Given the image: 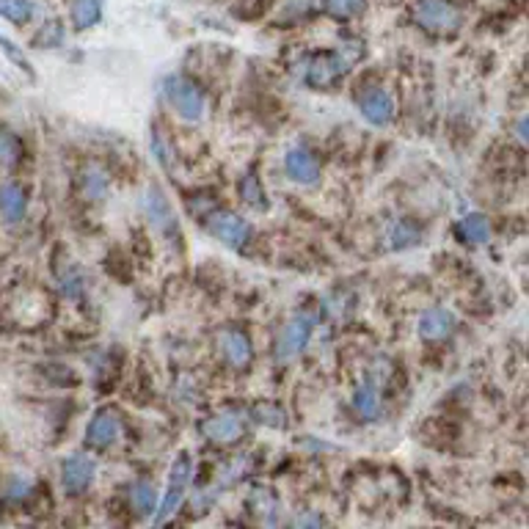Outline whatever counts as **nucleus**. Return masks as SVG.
Returning a JSON list of instances; mask_svg holds the SVG:
<instances>
[{
  "instance_id": "15",
  "label": "nucleus",
  "mask_w": 529,
  "mask_h": 529,
  "mask_svg": "<svg viewBox=\"0 0 529 529\" xmlns=\"http://www.w3.org/2000/svg\"><path fill=\"white\" fill-rule=\"evenodd\" d=\"M458 238L461 240H466V243H471V246H480V243H489V238H491V227H489V218L485 215H477V212H471V215H466L461 224H458Z\"/></svg>"
},
{
  "instance_id": "1",
  "label": "nucleus",
  "mask_w": 529,
  "mask_h": 529,
  "mask_svg": "<svg viewBox=\"0 0 529 529\" xmlns=\"http://www.w3.org/2000/svg\"><path fill=\"white\" fill-rule=\"evenodd\" d=\"M166 100L171 103V108L180 113L183 119L188 121H196L202 119L204 113V97L199 92V85L183 75H174L166 80Z\"/></svg>"
},
{
  "instance_id": "24",
  "label": "nucleus",
  "mask_w": 529,
  "mask_h": 529,
  "mask_svg": "<svg viewBox=\"0 0 529 529\" xmlns=\"http://www.w3.org/2000/svg\"><path fill=\"white\" fill-rule=\"evenodd\" d=\"M20 157V141L12 132L0 130V163H14Z\"/></svg>"
},
{
  "instance_id": "3",
  "label": "nucleus",
  "mask_w": 529,
  "mask_h": 529,
  "mask_svg": "<svg viewBox=\"0 0 529 529\" xmlns=\"http://www.w3.org/2000/svg\"><path fill=\"white\" fill-rule=\"evenodd\" d=\"M188 480H191V455L188 453H180V458H176L174 469H171V480H168V489H166V499L160 505V513L155 516V521H166L176 507H180L183 497H185V489H188Z\"/></svg>"
},
{
  "instance_id": "21",
  "label": "nucleus",
  "mask_w": 529,
  "mask_h": 529,
  "mask_svg": "<svg viewBox=\"0 0 529 529\" xmlns=\"http://www.w3.org/2000/svg\"><path fill=\"white\" fill-rule=\"evenodd\" d=\"M364 6V0H326V9L331 17L336 20H350V17H356Z\"/></svg>"
},
{
  "instance_id": "2",
  "label": "nucleus",
  "mask_w": 529,
  "mask_h": 529,
  "mask_svg": "<svg viewBox=\"0 0 529 529\" xmlns=\"http://www.w3.org/2000/svg\"><path fill=\"white\" fill-rule=\"evenodd\" d=\"M207 232L215 238V240H220V243H227V246H235V248H240V246H246L248 240H251V224L248 220H243L240 215H235V212H212L210 218H207Z\"/></svg>"
},
{
  "instance_id": "5",
  "label": "nucleus",
  "mask_w": 529,
  "mask_h": 529,
  "mask_svg": "<svg viewBox=\"0 0 529 529\" xmlns=\"http://www.w3.org/2000/svg\"><path fill=\"white\" fill-rule=\"evenodd\" d=\"M312 326H315L312 318H295V320H290L284 326V331L279 334V339H276V359L279 362L295 359L298 353L306 347L309 336H312Z\"/></svg>"
},
{
  "instance_id": "22",
  "label": "nucleus",
  "mask_w": 529,
  "mask_h": 529,
  "mask_svg": "<svg viewBox=\"0 0 529 529\" xmlns=\"http://www.w3.org/2000/svg\"><path fill=\"white\" fill-rule=\"evenodd\" d=\"M240 193H243V199L251 204V207H256V210H262L264 204V193H262V188H259V180L254 174H248V176H243V183H240Z\"/></svg>"
},
{
  "instance_id": "7",
  "label": "nucleus",
  "mask_w": 529,
  "mask_h": 529,
  "mask_svg": "<svg viewBox=\"0 0 529 529\" xmlns=\"http://www.w3.org/2000/svg\"><path fill=\"white\" fill-rule=\"evenodd\" d=\"M347 69V61L342 56H315L312 61H309V69H306V83L315 85V88H328L334 85Z\"/></svg>"
},
{
  "instance_id": "19",
  "label": "nucleus",
  "mask_w": 529,
  "mask_h": 529,
  "mask_svg": "<svg viewBox=\"0 0 529 529\" xmlns=\"http://www.w3.org/2000/svg\"><path fill=\"white\" fill-rule=\"evenodd\" d=\"M72 20L85 28V25H94L100 20V0H75L72 6Z\"/></svg>"
},
{
  "instance_id": "20",
  "label": "nucleus",
  "mask_w": 529,
  "mask_h": 529,
  "mask_svg": "<svg viewBox=\"0 0 529 529\" xmlns=\"http://www.w3.org/2000/svg\"><path fill=\"white\" fill-rule=\"evenodd\" d=\"M0 17L12 20L14 25H22L31 20V4L28 0H0Z\"/></svg>"
},
{
  "instance_id": "12",
  "label": "nucleus",
  "mask_w": 529,
  "mask_h": 529,
  "mask_svg": "<svg viewBox=\"0 0 529 529\" xmlns=\"http://www.w3.org/2000/svg\"><path fill=\"white\" fill-rule=\"evenodd\" d=\"M25 210H28V193L17 183L0 185V215H4V220L17 224V220H22Z\"/></svg>"
},
{
  "instance_id": "26",
  "label": "nucleus",
  "mask_w": 529,
  "mask_h": 529,
  "mask_svg": "<svg viewBox=\"0 0 529 529\" xmlns=\"http://www.w3.org/2000/svg\"><path fill=\"white\" fill-rule=\"evenodd\" d=\"M391 238L397 240V246H411V243H417L419 232L408 224V220H397V227H394Z\"/></svg>"
},
{
  "instance_id": "17",
  "label": "nucleus",
  "mask_w": 529,
  "mask_h": 529,
  "mask_svg": "<svg viewBox=\"0 0 529 529\" xmlns=\"http://www.w3.org/2000/svg\"><path fill=\"white\" fill-rule=\"evenodd\" d=\"M130 505H132V510H136L139 516L155 513V489H152V485L144 482V480L132 482V489H130Z\"/></svg>"
},
{
  "instance_id": "11",
  "label": "nucleus",
  "mask_w": 529,
  "mask_h": 529,
  "mask_svg": "<svg viewBox=\"0 0 529 529\" xmlns=\"http://www.w3.org/2000/svg\"><path fill=\"white\" fill-rule=\"evenodd\" d=\"M240 430H243V422L235 414H218L202 425L204 438L215 441V444H229V441H235L240 435Z\"/></svg>"
},
{
  "instance_id": "27",
  "label": "nucleus",
  "mask_w": 529,
  "mask_h": 529,
  "mask_svg": "<svg viewBox=\"0 0 529 529\" xmlns=\"http://www.w3.org/2000/svg\"><path fill=\"white\" fill-rule=\"evenodd\" d=\"M256 419H259V422H268V425H284V422H282V419H284V411L268 403V406H259V408H256Z\"/></svg>"
},
{
  "instance_id": "9",
  "label": "nucleus",
  "mask_w": 529,
  "mask_h": 529,
  "mask_svg": "<svg viewBox=\"0 0 529 529\" xmlns=\"http://www.w3.org/2000/svg\"><path fill=\"white\" fill-rule=\"evenodd\" d=\"M284 168H287V174L292 176V180L300 183V185H315L320 180V163H318V157L312 152H306V149L287 152Z\"/></svg>"
},
{
  "instance_id": "18",
  "label": "nucleus",
  "mask_w": 529,
  "mask_h": 529,
  "mask_svg": "<svg viewBox=\"0 0 529 529\" xmlns=\"http://www.w3.org/2000/svg\"><path fill=\"white\" fill-rule=\"evenodd\" d=\"M147 210H149V218H152V224L160 227V229H174L176 227V220L171 215V207L166 204V199L160 193H152L149 202H147Z\"/></svg>"
},
{
  "instance_id": "8",
  "label": "nucleus",
  "mask_w": 529,
  "mask_h": 529,
  "mask_svg": "<svg viewBox=\"0 0 529 529\" xmlns=\"http://www.w3.org/2000/svg\"><path fill=\"white\" fill-rule=\"evenodd\" d=\"M119 433H121V419H119L111 408H105V411H100L92 422H88V427H85V441H88V447L103 450V447H111V444H113V441L119 438Z\"/></svg>"
},
{
  "instance_id": "6",
  "label": "nucleus",
  "mask_w": 529,
  "mask_h": 529,
  "mask_svg": "<svg viewBox=\"0 0 529 529\" xmlns=\"http://www.w3.org/2000/svg\"><path fill=\"white\" fill-rule=\"evenodd\" d=\"M417 20L435 33H450L461 25V14L450 4H444V0H425L417 9Z\"/></svg>"
},
{
  "instance_id": "13",
  "label": "nucleus",
  "mask_w": 529,
  "mask_h": 529,
  "mask_svg": "<svg viewBox=\"0 0 529 529\" xmlns=\"http://www.w3.org/2000/svg\"><path fill=\"white\" fill-rule=\"evenodd\" d=\"M220 353L232 367H246L251 362V339L243 331H227L220 336Z\"/></svg>"
},
{
  "instance_id": "14",
  "label": "nucleus",
  "mask_w": 529,
  "mask_h": 529,
  "mask_svg": "<svg viewBox=\"0 0 529 529\" xmlns=\"http://www.w3.org/2000/svg\"><path fill=\"white\" fill-rule=\"evenodd\" d=\"M453 315L447 309H427V312L419 318V334L425 339H444L453 331Z\"/></svg>"
},
{
  "instance_id": "16",
  "label": "nucleus",
  "mask_w": 529,
  "mask_h": 529,
  "mask_svg": "<svg viewBox=\"0 0 529 529\" xmlns=\"http://www.w3.org/2000/svg\"><path fill=\"white\" fill-rule=\"evenodd\" d=\"M353 408H356L359 417L364 419H375L381 414V391L375 383H367L362 386L356 394H353Z\"/></svg>"
},
{
  "instance_id": "23",
  "label": "nucleus",
  "mask_w": 529,
  "mask_h": 529,
  "mask_svg": "<svg viewBox=\"0 0 529 529\" xmlns=\"http://www.w3.org/2000/svg\"><path fill=\"white\" fill-rule=\"evenodd\" d=\"M80 185H83V193L88 196V199H100L103 193H105V188H108V180L100 174V171H85L83 174V180H80Z\"/></svg>"
},
{
  "instance_id": "10",
  "label": "nucleus",
  "mask_w": 529,
  "mask_h": 529,
  "mask_svg": "<svg viewBox=\"0 0 529 529\" xmlns=\"http://www.w3.org/2000/svg\"><path fill=\"white\" fill-rule=\"evenodd\" d=\"M359 108L364 113V119L370 124H389L391 116H394V105H391V97L383 92V88H370V92H364L359 97Z\"/></svg>"
},
{
  "instance_id": "25",
  "label": "nucleus",
  "mask_w": 529,
  "mask_h": 529,
  "mask_svg": "<svg viewBox=\"0 0 529 529\" xmlns=\"http://www.w3.org/2000/svg\"><path fill=\"white\" fill-rule=\"evenodd\" d=\"M28 494H31V480H28V477L17 474V477H12V480L6 482V497H9V499L20 502V499H25Z\"/></svg>"
},
{
  "instance_id": "4",
  "label": "nucleus",
  "mask_w": 529,
  "mask_h": 529,
  "mask_svg": "<svg viewBox=\"0 0 529 529\" xmlns=\"http://www.w3.org/2000/svg\"><path fill=\"white\" fill-rule=\"evenodd\" d=\"M94 477H97V463L85 455H72L61 466V485L69 497H80L83 491H88Z\"/></svg>"
}]
</instances>
